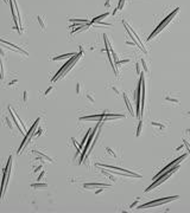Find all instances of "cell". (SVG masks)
<instances>
[{"mask_svg":"<svg viewBox=\"0 0 190 213\" xmlns=\"http://www.w3.org/2000/svg\"><path fill=\"white\" fill-rule=\"evenodd\" d=\"M177 169H178V163H176L175 166H172L171 168H169L168 171H165V172H163V173L160 174V175H159V176H158L157 179H155V182H153V184H152L151 186H149L147 188H146V189H145V192H149V191H152V189H153L155 187L159 186L160 184H163V182H165V181H166V180L169 179V178L171 176V175H172V174H174L175 172H176Z\"/></svg>","mask_w":190,"mask_h":213,"instance_id":"cell-1","label":"cell"},{"mask_svg":"<svg viewBox=\"0 0 190 213\" xmlns=\"http://www.w3.org/2000/svg\"><path fill=\"white\" fill-rule=\"evenodd\" d=\"M178 11H179V7H177L176 10H174V12H172V13H170L169 15H168V17H166V18H165V19H164L163 21H162V23L159 24V25H158V27H157L156 30H155V31L152 32V33L150 34V37L147 38V40H151L152 38H155V37H156V36L159 33V32H162L164 28L168 26V24H169L170 21H171V20H172L174 18H175V17H176V14L178 13Z\"/></svg>","mask_w":190,"mask_h":213,"instance_id":"cell-2","label":"cell"},{"mask_svg":"<svg viewBox=\"0 0 190 213\" xmlns=\"http://www.w3.org/2000/svg\"><path fill=\"white\" fill-rule=\"evenodd\" d=\"M179 197L178 195H174V197H169V198H164V199H156L153 201H150L147 204H144L142 206H138V208H146V207H156V206H159V205H163V204H166L169 201H172V200H176L178 199Z\"/></svg>","mask_w":190,"mask_h":213,"instance_id":"cell-3","label":"cell"},{"mask_svg":"<svg viewBox=\"0 0 190 213\" xmlns=\"http://www.w3.org/2000/svg\"><path fill=\"white\" fill-rule=\"evenodd\" d=\"M101 123H103V122H101V121H99V123L96 124V127H95L94 129L92 130L93 133H90V135H89V139H88V141L86 142V146H84V149H83V152H82V155H81V162L84 160V156H86V153H87V150L89 149V147H90V145H92V142H93V137H94V135H95V133L97 132V128L100 127V124Z\"/></svg>","mask_w":190,"mask_h":213,"instance_id":"cell-4","label":"cell"},{"mask_svg":"<svg viewBox=\"0 0 190 213\" xmlns=\"http://www.w3.org/2000/svg\"><path fill=\"white\" fill-rule=\"evenodd\" d=\"M0 44H2V45H5V46H11V47H7V49H10L11 51H14V52H19L21 53V54H24V56H29V53L24 50V49H21V47H19L17 44H13V43H10V41H7V40H4L0 38Z\"/></svg>","mask_w":190,"mask_h":213,"instance_id":"cell-5","label":"cell"},{"mask_svg":"<svg viewBox=\"0 0 190 213\" xmlns=\"http://www.w3.org/2000/svg\"><path fill=\"white\" fill-rule=\"evenodd\" d=\"M140 98H142V78L139 80V84L136 91V102H137V116L140 117Z\"/></svg>","mask_w":190,"mask_h":213,"instance_id":"cell-6","label":"cell"},{"mask_svg":"<svg viewBox=\"0 0 190 213\" xmlns=\"http://www.w3.org/2000/svg\"><path fill=\"white\" fill-rule=\"evenodd\" d=\"M142 98H140V117L142 116L144 113V108H145V80H144V73L142 75Z\"/></svg>","mask_w":190,"mask_h":213,"instance_id":"cell-7","label":"cell"},{"mask_svg":"<svg viewBox=\"0 0 190 213\" xmlns=\"http://www.w3.org/2000/svg\"><path fill=\"white\" fill-rule=\"evenodd\" d=\"M151 126L157 127V128H158L157 133L165 132V130H168V128H169V124H168V123H164V122H162V121H151Z\"/></svg>","mask_w":190,"mask_h":213,"instance_id":"cell-8","label":"cell"},{"mask_svg":"<svg viewBox=\"0 0 190 213\" xmlns=\"http://www.w3.org/2000/svg\"><path fill=\"white\" fill-rule=\"evenodd\" d=\"M164 100L170 102V103H172V104H178V103H179V97H178L177 95L174 96L172 93H165V95H164Z\"/></svg>","mask_w":190,"mask_h":213,"instance_id":"cell-9","label":"cell"},{"mask_svg":"<svg viewBox=\"0 0 190 213\" xmlns=\"http://www.w3.org/2000/svg\"><path fill=\"white\" fill-rule=\"evenodd\" d=\"M33 153L36 154V155H38L41 159L43 160H47V161H49L50 163H54V159L52 158H50V156H48V155H45L44 153H42V152H39V150H33Z\"/></svg>","mask_w":190,"mask_h":213,"instance_id":"cell-10","label":"cell"},{"mask_svg":"<svg viewBox=\"0 0 190 213\" xmlns=\"http://www.w3.org/2000/svg\"><path fill=\"white\" fill-rule=\"evenodd\" d=\"M84 188H99V187H111L109 185H105V184H95V182H92V184H84L83 185Z\"/></svg>","mask_w":190,"mask_h":213,"instance_id":"cell-11","label":"cell"},{"mask_svg":"<svg viewBox=\"0 0 190 213\" xmlns=\"http://www.w3.org/2000/svg\"><path fill=\"white\" fill-rule=\"evenodd\" d=\"M37 23L39 24L41 30L44 32V31H45V27H47V24H45V19H44V17H43V15H37Z\"/></svg>","mask_w":190,"mask_h":213,"instance_id":"cell-12","label":"cell"},{"mask_svg":"<svg viewBox=\"0 0 190 213\" xmlns=\"http://www.w3.org/2000/svg\"><path fill=\"white\" fill-rule=\"evenodd\" d=\"M101 172L105 174V175H106V176H107V178H108L111 181H114V182L116 181V178H115V176H114V175H113L112 173H111V172H108V171H107V168H105V167H103V168L101 169Z\"/></svg>","mask_w":190,"mask_h":213,"instance_id":"cell-13","label":"cell"},{"mask_svg":"<svg viewBox=\"0 0 190 213\" xmlns=\"http://www.w3.org/2000/svg\"><path fill=\"white\" fill-rule=\"evenodd\" d=\"M124 100H125V102H126V106H127V108H128L129 114H132V115H133V109H132V106H131V102H129L128 97H127V95H126V93H124Z\"/></svg>","mask_w":190,"mask_h":213,"instance_id":"cell-14","label":"cell"},{"mask_svg":"<svg viewBox=\"0 0 190 213\" xmlns=\"http://www.w3.org/2000/svg\"><path fill=\"white\" fill-rule=\"evenodd\" d=\"M47 187L48 184H45V182H37V184L31 185V188H33V189H36V188H47Z\"/></svg>","mask_w":190,"mask_h":213,"instance_id":"cell-15","label":"cell"},{"mask_svg":"<svg viewBox=\"0 0 190 213\" xmlns=\"http://www.w3.org/2000/svg\"><path fill=\"white\" fill-rule=\"evenodd\" d=\"M76 53H67V54H61V56H58V57H54L52 58V60H60V59H65V58H68V57H71V56H75Z\"/></svg>","mask_w":190,"mask_h":213,"instance_id":"cell-16","label":"cell"},{"mask_svg":"<svg viewBox=\"0 0 190 213\" xmlns=\"http://www.w3.org/2000/svg\"><path fill=\"white\" fill-rule=\"evenodd\" d=\"M4 123H5V126L8 127L10 129H12V128H13V124H12L13 122L10 120V117H8V116H4Z\"/></svg>","mask_w":190,"mask_h":213,"instance_id":"cell-17","label":"cell"},{"mask_svg":"<svg viewBox=\"0 0 190 213\" xmlns=\"http://www.w3.org/2000/svg\"><path fill=\"white\" fill-rule=\"evenodd\" d=\"M108 12H106V13H103V14H101V15H99V17H96V18H94V19L90 21V24H95V23H97V21H100L101 19H103V18H106L107 15H108Z\"/></svg>","mask_w":190,"mask_h":213,"instance_id":"cell-18","label":"cell"},{"mask_svg":"<svg viewBox=\"0 0 190 213\" xmlns=\"http://www.w3.org/2000/svg\"><path fill=\"white\" fill-rule=\"evenodd\" d=\"M124 6H125V0H119V5H118V7H116L115 10L113 11V15H115L118 11L122 10V7H124Z\"/></svg>","mask_w":190,"mask_h":213,"instance_id":"cell-19","label":"cell"},{"mask_svg":"<svg viewBox=\"0 0 190 213\" xmlns=\"http://www.w3.org/2000/svg\"><path fill=\"white\" fill-rule=\"evenodd\" d=\"M106 150H107V153L111 154L112 156H114L115 159H116V158H119V155H118V154L115 153V150H114L113 148H111V147H107V148H106Z\"/></svg>","mask_w":190,"mask_h":213,"instance_id":"cell-20","label":"cell"},{"mask_svg":"<svg viewBox=\"0 0 190 213\" xmlns=\"http://www.w3.org/2000/svg\"><path fill=\"white\" fill-rule=\"evenodd\" d=\"M142 69H144V71L145 72H150V69H149V65H147V62L145 59H142Z\"/></svg>","mask_w":190,"mask_h":213,"instance_id":"cell-21","label":"cell"},{"mask_svg":"<svg viewBox=\"0 0 190 213\" xmlns=\"http://www.w3.org/2000/svg\"><path fill=\"white\" fill-rule=\"evenodd\" d=\"M86 98H87L90 103H94V102H95V98L93 97V93H86Z\"/></svg>","mask_w":190,"mask_h":213,"instance_id":"cell-22","label":"cell"},{"mask_svg":"<svg viewBox=\"0 0 190 213\" xmlns=\"http://www.w3.org/2000/svg\"><path fill=\"white\" fill-rule=\"evenodd\" d=\"M142 121H140L139 122V126H138V129H137V134H136L137 137H139L142 135Z\"/></svg>","mask_w":190,"mask_h":213,"instance_id":"cell-23","label":"cell"},{"mask_svg":"<svg viewBox=\"0 0 190 213\" xmlns=\"http://www.w3.org/2000/svg\"><path fill=\"white\" fill-rule=\"evenodd\" d=\"M0 80H4V67H2V60L0 58Z\"/></svg>","mask_w":190,"mask_h":213,"instance_id":"cell-24","label":"cell"},{"mask_svg":"<svg viewBox=\"0 0 190 213\" xmlns=\"http://www.w3.org/2000/svg\"><path fill=\"white\" fill-rule=\"evenodd\" d=\"M54 90H55V88L52 87V85H51V87H49V88H48V90H47V91H45V93H44V95H45V97H48V96H49L50 93H52Z\"/></svg>","mask_w":190,"mask_h":213,"instance_id":"cell-25","label":"cell"},{"mask_svg":"<svg viewBox=\"0 0 190 213\" xmlns=\"http://www.w3.org/2000/svg\"><path fill=\"white\" fill-rule=\"evenodd\" d=\"M81 91H82V83H77V85H76V93L77 95H81Z\"/></svg>","mask_w":190,"mask_h":213,"instance_id":"cell-26","label":"cell"},{"mask_svg":"<svg viewBox=\"0 0 190 213\" xmlns=\"http://www.w3.org/2000/svg\"><path fill=\"white\" fill-rule=\"evenodd\" d=\"M23 95H24V96H23V101H24V103H26L27 100H29V91L25 90V91L23 93Z\"/></svg>","mask_w":190,"mask_h":213,"instance_id":"cell-27","label":"cell"},{"mask_svg":"<svg viewBox=\"0 0 190 213\" xmlns=\"http://www.w3.org/2000/svg\"><path fill=\"white\" fill-rule=\"evenodd\" d=\"M129 59H124V60H118L115 63V65L118 67V65H120V64H126V63H128Z\"/></svg>","mask_w":190,"mask_h":213,"instance_id":"cell-28","label":"cell"},{"mask_svg":"<svg viewBox=\"0 0 190 213\" xmlns=\"http://www.w3.org/2000/svg\"><path fill=\"white\" fill-rule=\"evenodd\" d=\"M111 89H112V90H113V91H114L116 95H120V93H120V90H119V89H118L115 85H114V87H111Z\"/></svg>","mask_w":190,"mask_h":213,"instance_id":"cell-29","label":"cell"},{"mask_svg":"<svg viewBox=\"0 0 190 213\" xmlns=\"http://www.w3.org/2000/svg\"><path fill=\"white\" fill-rule=\"evenodd\" d=\"M44 175H45V171H42V174L38 176V179H37V181H41L43 178H44Z\"/></svg>","mask_w":190,"mask_h":213,"instance_id":"cell-30","label":"cell"},{"mask_svg":"<svg viewBox=\"0 0 190 213\" xmlns=\"http://www.w3.org/2000/svg\"><path fill=\"white\" fill-rule=\"evenodd\" d=\"M0 53H1V56H2V57H6V51L2 49V46H0Z\"/></svg>","mask_w":190,"mask_h":213,"instance_id":"cell-31","label":"cell"},{"mask_svg":"<svg viewBox=\"0 0 190 213\" xmlns=\"http://www.w3.org/2000/svg\"><path fill=\"white\" fill-rule=\"evenodd\" d=\"M103 191H105V187H99V189L95 192V194H100V193H102Z\"/></svg>","mask_w":190,"mask_h":213,"instance_id":"cell-32","label":"cell"},{"mask_svg":"<svg viewBox=\"0 0 190 213\" xmlns=\"http://www.w3.org/2000/svg\"><path fill=\"white\" fill-rule=\"evenodd\" d=\"M136 67H137V73H140V70H142V67H140V64H139V63H137Z\"/></svg>","mask_w":190,"mask_h":213,"instance_id":"cell-33","label":"cell"},{"mask_svg":"<svg viewBox=\"0 0 190 213\" xmlns=\"http://www.w3.org/2000/svg\"><path fill=\"white\" fill-rule=\"evenodd\" d=\"M17 82H18V80H17V78H14V80H11V82H10V83H8L7 85H13V84H16V83H17Z\"/></svg>","mask_w":190,"mask_h":213,"instance_id":"cell-34","label":"cell"},{"mask_svg":"<svg viewBox=\"0 0 190 213\" xmlns=\"http://www.w3.org/2000/svg\"><path fill=\"white\" fill-rule=\"evenodd\" d=\"M105 6L107 7V8H109V7H111V0H106V2H105Z\"/></svg>","mask_w":190,"mask_h":213,"instance_id":"cell-35","label":"cell"},{"mask_svg":"<svg viewBox=\"0 0 190 213\" xmlns=\"http://www.w3.org/2000/svg\"><path fill=\"white\" fill-rule=\"evenodd\" d=\"M125 43H126L127 45H137V44L134 43V41H128V40H127V41H125Z\"/></svg>","mask_w":190,"mask_h":213,"instance_id":"cell-36","label":"cell"},{"mask_svg":"<svg viewBox=\"0 0 190 213\" xmlns=\"http://www.w3.org/2000/svg\"><path fill=\"white\" fill-rule=\"evenodd\" d=\"M183 149V146H181V147H177L176 148V150H182Z\"/></svg>","mask_w":190,"mask_h":213,"instance_id":"cell-37","label":"cell"},{"mask_svg":"<svg viewBox=\"0 0 190 213\" xmlns=\"http://www.w3.org/2000/svg\"><path fill=\"white\" fill-rule=\"evenodd\" d=\"M4 2H5V4H8V0H4Z\"/></svg>","mask_w":190,"mask_h":213,"instance_id":"cell-38","label":"cell"}]
</instances>
